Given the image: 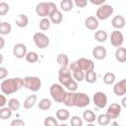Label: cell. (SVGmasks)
Masks as SVG:
<instances>
[{
	"label": "cell",
	"instance_id": "obj_10",
	"mask_svg": "<svg viewBox=\"0 0 126 126\" xmlns=\"http://www.w3.org/2000/svg\"><path fill=\"white\" fill-rule=\"evenodd\" d=\"M94 103L98 108H104L107 104V96L103 92H96L93 96Z\"/></svg>",
	"mask_w": 126,
	"mask_h": 126
},
{
	"label": "cell",
	"instance_id": "obj_43",
	"mask_svg": "<svg viewBox=\"0 0 126 126\" xmlns=\"http://www.w3.org/2000/svg\"><path fill=\"white\" fill-rule=\"evenodd\" d=\"M8 76V70L5 67H0V80H5Z\"/></svg>",
	"mask_w": 126,
	"mask_h": 126
},
{
	"label": "cell",
	"instance_id": "obj_26",
	"mask_svg": "<svg viewBox=\"0 0 126 126\" xmlns=\"http://www.w3.org/2000/svg\"><path fill=\"white\" fill-rule=\"evenodd\" d=\"M12 32V26L8 22H1L0 23V35L9 34Z\"/></svg>",
	"mask_w": 126,
	"mask_h": 126
},
{
	"label": "cell",
	"instance_id": "obj_44",
	"mask_svg": "<svg viewBox=\"0 0 126 126\" xmlns=\"http://www.w3.org/2000/svg\"><path fill=\"white\" fill-rule=\"evenodd\" d=\"M6 103H7L6 96H5L4 94H0V108H1V107H4Z\"/></svg>",
	"mask_w": 126,
	"mask_h": 126
},
{
	"label": "cell",
	"instance_id": "obj_50",
	"mask_svg": "<svg viewBox=\"0 0 126 126\" xmlns=\"http://www.w3.org/2000/svg\"><path fill=\"white\" fill-rule=\"evenodd\" d=\"M57 126H68L67 124H58Z\"/></svg>",
	"mask_w": 126,
	"mask_h": 126
},
{
	"label": "cell",
	"instance_id": "obj_29",
	"mask_svg": "<svg viewBox=\"0 0 126 126\" xmlns=\"http://www.w3.org/2000/svg\"><path fill=\"white\" fill-rule=\"evenodd\" d=\"M69 117H70V112L66 108H60L56 111V118L61 121H65Z\"/></svg>",
	"mask_w": 126,
	"mask_h": 126
},
{
	"label": "cell",
	"instance_id": "obj_18",
	"mask_svg": "<svg viewBox=\"0 0 126 126\" xmlns=\"http://www.w3.org/2000/svg\"><path fill=\"white\" fill-rule=\"evenodd\" d=\"M48 19H49V21H50L51 24L59 25V24L63 21V16H62V13H61L58 9H56V10H54V11L49 15Z\"/></svg>",
	"mask_w": 126,
	"mask_h": 126
},
{
	"label": "cell",
	"instance_id": "obj_41",
	"mask_svg": "<svg viewBox=\"0 0 126 126\" xmlns=\"http://www.w3.org/2000/svg\"><path fill=\"white\" fill-rule=\"evenodd\" d=\"M73 3H74V5H76L79 8H85L88 5L89 1L88 0H75V1H73Z\"/></svg>",
	"mask_w": 126,
	"mask_h": 126
},
{
	"label": "cell",
	"instance_id": "obj_48",
	"mask_svg": "<svg viewBox=\"0 0 126 126\" xmlns=\"http://www.w3.org/2000/svg\"><path fill=\"white\" fill-rule=\"evenodd\" d=\"M3 60H4V58H3V55H2V53L0 52V64H1V63H3Z\"/></svg>",
	"mask_w": 126,
	"mask_h": 126
},
{
	"label": "cell",
	"instance_id": "obj_14",
	"mask_svg": "<svg viewBox=\"0 0 126 126\" xmlns=\"http://www.w3.org/2000/svg\"><path fill=\"white\" fill-rule=\"evenodd\" d=\"M113 93L117 96H124L126 94V80L123 79L113 86Z\"/></svg>",
	"mask_w": 126,
	"mask_h": 126
},
{
	"label": "cell",
	"instance_id": "obj_4",
	"mask_svg": "<svg viewBox=\"0 0 126 126\" xmlns=\"http://www.w3.org/2000/svg\"><path fill=\"white\" fill-rule=\"evenodd\" d=\"M58 81L59 84L65 88H67L74 81L69 67H60L58 71Z\"/></svg>",
	"mask_w": 126,
	"mask_h": 126
},
{
	"label": "cell",
	"instance_id": "obj_36",
	"mask_svg": "<svg viewBox=\"0 0 126 126\" xmlns=\"http://www.w3.org/2000/svg\"><path fill=\"white\" fill-rule=\"evenodd\" d=\"M51 26V23L48 18H41L39 21V29L41 31H47Z\"/></svg>",
	"mask_w": 126,
	"mask_h": 126
},
{
	"label": "cell",
	"instance_id": "obj_25",
	"mask_svg": "<svg viewBox=\"0 0 126 126\" xmlns=\"http://www.w3.org/2000/svg\"><path fill=\"white\" fill-rule=\"evenodd\" d=\"M115 74L112 73V72H106L104 75H103V78H102V81L105 85L107 86H110V85H113L115 83Z\"/></svg>",
	"mask_w": 126,
	"mask_h": 126
},
{
	"label": "cell",
	"instance_id": "obj_27",
	"mask_svg": "<svg viewBox=\"0 0 126 126\" xmlns=\"http://www.w3.org/2000/svg\"><path fill=\"white\" fill-rule=\"evenodd\" d=\"M107 32L103 30H97L95 32H94V39L97 41V42H104L106 41L107 39Z\"/></svg>",
	"mask_w": 126,
	"mask_h": 126
},
{
	"label": "cell",
	"instance_id": "obj_37",
	"mask_svg": "<svg viewBox=\"0 0 126 126\" xmlns=\"http://www.w3.org/2000/svg\"><path fill=\"white\" fill-rule=\"evenodd\" d=\"M72 77H73V79L78 83H80V82H82V81H84V79H85V72H83V71H81V70H78V71H74V72H72Z\"/></svg>",
	"mask_w": 126,
	"mask_h": 126
},
{
	"label": "cell",
	"instance_id": "obj_32",
	"mask_svg": "<svg viewBox=\"0 0 126 126\" xmlns=\"http://www.w3.org/2000/svg\"><path fill=\"white\" fill-rule=\"evenodd\" d=\"M51 100L47 97H43L38 102V108L40 110H48L51 107Z\"/></svg>",
	"mask_w": 126,
	"mask_h": 126
},
{
	"label": "cell",
	"instance_id": "obj_13",
	"mask_svg": "<svg viewBox=\"0 0 126 126\" xmlns=\"http://www.w3.org/2000/svg\"><path fill=\"white\" fill-rule=\"evenodd\" d=\"M28 50H27V46L24 43H16L13 47V54L16 58L18 59H22L26 56Z\"/></svg>",
	"mask_w": 126,
	"mask_h": 126
},
{
	"label": "cell",
	"instance_id": "obj_34",
	"mask_svg": "<svg viewBox=\"0 0 126 126\" xmlns=\"http://www.w3.org/2000/svg\"><path fill=\"white\" fill-rule=\"evenodd\" d=\"M25 58L29 63H35L38 61V54L35 51H28Z\"/></svg>",
	"mask_w": 126,
	"mask_h": 126
},
{
	"label": "cell",
	"instance_id": "obj_20",
	"mask_svg": "<svg viewBox=\"0 0 126 126\" xmlns=\"http://www.w3.org/2000/svg\"><path fill=\"white\" fill-rule=\"evenodd\" d=\"M15 23L19 28H26L29 25V18L26 14H19L15 19Z\"/></svg>",
	"mask_w": 126,
	"mask_h": 126
},
{
	"label": "cell",
	"instance_id": "obj_7",
	"mask_svg": "<svg viewBox=\"0 0 126 126\" xmlns=\"http://www.w3.org/2000/svg\"><path fill=\"white\" fill-rule=\"evenodd\" d=\"M32 40H33L34 44L36 45V47H38V48H40V49L46 48V47L49 45V43H50L49 37H48L45 33L40 32H35V33L33 34Z\"/></svg>",
	"mask_w": 126,
	"mask_h": 126
},
{
	"label": "cell",
	"instance_id": "obj_9",
	"mask_svg": "<svg viewBox=\"0 0 126 126\" xmlns=\"http://www.w3.org/2000/svg\"><path fill=\"white\" fill-rule=\"evenodd\" d=\"M124 42V35L123 33L120 32V31H113L110 34V43L112 46L118 48V47H121L122 44Z\"/></svg>",
	"mask_w": 126,
	"mask_h": 126
},
{
	"label": "cell",
	"instance_id": "obj_46",
	"mask_svg": "<svg viewBox=\"0 0 126 126\" xmlns=\"http://www.w3.org/2000/svg\"><path fill=\"white\" fill-rule=\"evenodd\" d=\"M4 46H5V39H4V37L2 35H0V50L3 49Z\"/></svg>",
	"mask_w": 126,
	"mask_h": 126
},
{
	"label": "cell",
	"instance_id": "obj_24",
	"mask_svg": "<svg viewBox=\"0 0 126 126\" xmlns=\"http://www.w3.org/2000/svg\"><path fill=\"white\" fill-rule=\"evenodd\" d=\"M56 61L57 63L61 66V67H68L70 62H69V58L65 53H60L57 55L56 57Z\"/></svg>",
	"mask_w": 126,
	"mask_h": 126
},
{
	"label": "cell",
	"instance_id": "obj_21",
	"mask_svg": "<svg viewBox=\"0 0 126 126\" xmlns=\"http://www.w3.org/2000/svg\"><path fill=\"white\" fill-rule=\"evenodd\" d=\"M115 59L120 62V63H124L126 62V48L125 47H118L115 50Z\"/></svg>",
	"mask_w": 126,
	"mask_h": 126
},
{
	"label": "cell",
	"instance_id": "obj_8",
	"mask_svg": "<svg viewBox=\"0 0 126 126\" xmlns=\"http://www.w3.org/2000/svg\"><path fill=\"white\" fill-rule=\"evenodd\" d=\"M77 68L83 72H88V71H93L94 70V63L93 60L89 59V58H79L78 60L75 61Z\"/></svg>",
	"mask_w": 126,
	"mask_h": 126
},
{
	"label": "cell",
	"instance_id": "obj_1",
	"mask_svg": "<svg viewBox=\"0 0 126 126\" xmlns=\"http://www.w3.org/2000/svg\"><path fill=\"white\" fill-rule=\"evenodd\" d=\"M24 87V79L20 77L5 79L2 81L0 88L4 94H12L17 93Z\"/></svg>",
	"mask_w": 126,
	"mask_h": 126
},
{
	"label": "cell",
	"instance_id": "obj_11",
	"mask_svg": "<svg viewBox=\"0 0 126 126\" xmlns=\"http://www.w3.org/2000/svg\"><path fill=\"white\" fill-rule=\"evenodd\" d=\"M91 98L90 96L85 93H76V100H75V106L83 108L90 104Z\"/></svg>",
	"mask_w": 126,
	"mask_h": 126
},
{
	"label": "cell",
	"instance_id": "obj_30",
	"mask_svg": "<svg viewBox=\"0 0 126 126\" xmlns=\"http://www.w3.org/2000/svg\"><path fill=\"white\" fill-rule=\"evenodd\" d=\"M13 111L8 107V106H4L0 108V119L2 120H7L9 118H11Z\"/></svg>",
	"mask_w": 126,
	"mask_h": 126
},
{
	"label": "cell",
	"instance_id": "obj_31",
	"mask_svg": "<svg viewBox=\"0 0 126 126\" xmlns=\"http://www.w3.org/2000/svg\"><path fill=\"white\" fill-rule=\"evenodd\" d=\"M74 3L72 0H62L60 2V8L63 12H69L73 9Z\"/></svg>",
	"mask_w": 126,
	"mask_h": 126
},
{
	"label": "cell",
	"instance_id": "obj_45",
	"mask_svg": "<svg viewBox=\"0 0 126 126\" xmlns=\"http://www.w3.org/2000/svg\"><path fill=\"white\" fill-rule=\"evenodd\" d=\"M90 2L94 5H96V6H101L103 4H105V0H98V1H94V0H90Z\"/></svg>",
	"mask_w": 126,
	"mask_h": 126
},
{
	"label": "cell",
	"instance_id": "obj_40",
	"mask_svg": "<svg viewBox=\"0 0 126 126\" xmlns=\"http://www.w3.org/2000/svg\"><path fill=\"white\" fill-rule=\"evenodd\" d=\"M10 10V6L6 2H0V16H5L8 14Z\"/></svg>",
	"mask_w": 126,
	"mask_h": 126
},
{
	"label": "cell",
	"instance_id": "obj_19",
	"mask_svg": "<svg viewBox=\"0 0 126 126\" xmlns=\"http://www.w3.org/2000/svg\"><path fill=\"white\" fill-rule=\"evenodd\" d=\"M75 100H76V92H66L63 103L66 106H75Z\"/></svg>",
	"mask_w": 126,
	"mask_h": 126
},
{
	"label": "cell",
	"instance_id": "obj_51",
	"mask_svg": "<svg viewBox=\"0 0 126 126\" xmlns=\"http://www.w3.org/2000/svg\"><path fill=\"white\" fill-rule=\"evenodd\" d=\"M0 23H1V20H0Z\"/></svg>",
	"mask_w": 126,
	"mask_h": 126
},
{
	"label": "cell",
	"instance_id": "obj_35",
	"mask_svg": "<svg viewBox=\"0 0 126 126\" xmlns=\"http://www.w3.org/2000/svg\"><path fill=\"white\" fill-rule=\"evenodd\" d=\"M96 120H97V123L100 125V126H106L109 124L110 122V119L108 118V116L106 114H99L97 117H96Z\"/></svg>",
	"mask_w": 126,
	"mask_h": 126
},
{
	"label": "cell",
	"instance_id": "obj_28",
	"mask_svg": "<svg viewBox=\"0 0 126 126\" xmlns=\"http://www.w3.org/2000/svg\"><path fill=\"white\" fill-rule=\"evenodd\" d=\"M87 83H90V84H94L96 82L97 80V75L96 73L94 72V70L93 71H88L85 73V79H84Z\"/></svg>",
	"mask_w": 126,
	"mask_h": 126
},
{
	"label": "cell",
	"instance_id": "obj_42",
	"mask_svg": "<svg viewBox=\"0 0 126 126\" xmlns=\"http://www.w3.org/2000/svg\"><path fill=\"white\" fill-rule=\"evenodd\" d=\"M10 126H26V123L24 122V120L18 118V119H13L11 121Z\"/></svg>",
	"mask_w": 126,
	"mask_h": 126
},
{
	"label": "cell",
	"instance_id": "obj_2",
	"mask_svg": "<svg viewBox=\"0 0 126 126\" xmlns=\"http://www.w3.org/2000/svg\"><path fill=\"white\" fill-rule=\"evenodd\" d=\"M56 9L57 7L53 2H40L35 6V13L41 18H47Z\"/></svg>",
	"mask_w": 126,
	"mask_h": 126
},
{
	"label": "cell",
	"instance_id": "obj_3",
	"mask_svg": "<svg viewBox=\"0 0 126 126\" xmlns=\"http://www.w3.org/2000/svg\"><path fill=\"white\" fill-rule=\"evenodd\" d=\"M49 93H50L52 99L55 100V102L63 103V100H64V97L66 94V91L60 84H52L49 88Z\"/></svg>",
	"mask_w": 126,
	"mask_h": 126
},
{
	"label": "cell",
	"instance_id": "obj_23",
	"mask_svg": "<svg viewBox=\"0 0 126 126\" xmlns=\"http://www.w3.org/2000/svg\"><path fill=\"white\" fill-rule=\"evenodd\" d=\"M83 119L88 123H93L94 120H96V115L93 110L87 109L83 112Z\"/></svg>",
	"mask_w": 126,
	"mask_h": 126
},
{
	"label": "cell",
	"instance_id": "obj_47",
	"mask_svg": "<svg viewBox=\"0 0 126 126\" xmlns=\"http://www.w3.org/2000/svg\"><path fill=\"white\" fill-rule=\"evenodd\" d=\"M122 106H126V98L125 97H123V99H122Z\"/></svg>",
	"mask_w": 126,
	"mask_h": 126
},
{
	"label": "cell",
	"instance_id": "obj_39",
	"mask_svg": "<svg viewBox=\"0 0 126 126\" xmlns=\"http://www.w3.org/2000/svg\"><path fill=\"white\" fill-rule=\"evenodd\" d=\"M43 124H44V126H57L58 122L53 116H47L44 118Z\"/></svg>",
	"mask_w": 126,
	"mask_h": 126
},
{
	"label": "cell",
	"instance_id": "obj_5",
	"mask_svg": "<svg viewBox=\"0 0 126 126\" xmlns=\"http://www.w3.org/2000/svg\"><path fill=\"white\" fill-rule=\"evenodd\" d=\"M24 87L32 92H37L41 88V80L36 76H27L24 78Z\"/></svg>",
	"mask_w": 126,
	"mask_h": 126
},
{
	"label": "cell",
	"instance_id": "obj_6",
	"mask_svg": "<svg viewBox=\"0 0 126 126\" xmlns=\"http://www.w3.org/2000/svg\"><path fill=\"white\" fill-rule=\"evenodd\" d=\"M113 12H114V9L111 5L103 4L97 8L95 12V18L99 21H105L113 14Z\"/></svg>",
	"mask_w": 126,
	"mask_h": 126
},
{
	"label": "cell",
	"instance_id": "obj_38",
	"mask_svg": "<svg viewBox=\"0 0 126 126\" xmlns=\"http://www.w3.org/2000/svg\"><path fill=\"white\" fill-rule=\"evenodd\" d=\"M70 125L71 126H83V119L78 115H74L70 119Z\"/></svg>",
	"mask_w": 126,
	"mask_h": 126
},
{
	"label": "cell",
	"instance_id": "obj_17",
	"mask_svg": "<svg viewBox=\"0 0 126 126\" xmlns=\"http://www.w3.org/2000/svg\"><path fill=\"white\" fill-rule=\"evenodd\" d=\"M111 26L119 31L120 29H123L125 27V18L122 15H116L111 20Z\"/></svg>",
	"mask_w": 126,
	"mask_h": 126
},
{
	"label": "cell",
	"instance_id": "obj_49",
	"mask_svg": "<svg viewBox=\"0 0 126 126\" xmlns=\"http://www.w3.org/2000/svg\"><path fill=\"white\" fill-rule=\"evenodd\" d=\"M86 126H95L94 124H93V123H89V124H87Z\"/></svg>",
	"mask_w": 126,
	"mask_h": 126
},
{
	"label": "cell",
	"instance_id": "obj_15",
	"mask_svg": "<svg viewBox=\"0 0 126 126\" xmlns=\"http://www.w3.org/2000/svg\"><path fill=\"white\" fill-rule=\"evenodd\" d=\"M93 56L96 59V60H103L106 55H107V51H106V48L102 45H97V46H94L93 51Z\"/></svg>",
	"mask_w": 126,
	"mask_h": 126
},
{
	"label": "cell",
	"instance_id": "obj_33",
	"mask_svg": "<svg viewBox=\"0 0 126 126\" xmlns=\"http://www.w3.org/2000/svg\"><path fill=\"white\" fill-rule=\"evenodd\" d=\"M20 106H21V102H20V100H19L18 98L13 97V98L9 99V101H8V107H9L12 111H17V110H19Z\"/></svg>",
	"mask_w": 126,
	"mask_h": 126
},
{
	"label": "cell",
	"instance_id": "obj_12",
	"mask_svg": "<svg viewBox=\"0 0 126 126\" xmlns=\"http://www.w3.org/2000/svg\"><path fill=\"white\" fill-rule=\"evenodd\" d=\"M121 105L119 104V103H111L108 107H107V110H106V115L108 116V118L110 119V120H112V119H116L119 115H120V113H121Z\"/></svg>",
	"mask_w": 126,
	"mask_h": 126
},
{
	"label": "cell",
	"instance_id": "obj_16",
	"mask_svg": "<svg viewBox=\"0 0 126 126\" xmlns=\"http://www.w3.org/2000/svg\"><path fill=\"white\" fill-rule=\"evenodd\" d=\"M98 26V20L94 16H89L85 20V27L90 31H96Z\"/></svg>",
	"mask_w": 126,
	"mask_h": 126
},
{
	"label": "cell",
	"instance_id": "obj_22",
	"mask_svg": "<svg viewBox=\"0 0 126 126\" xmlns=\"http://www.w3.org/2000/svg\"><path fill=\"white\" fill-rule=\"evenodd\" d=\"M36 99H37L36 94H31V95H29L25 99V101H24V108L31 109L32 107H33L34 104H35V102H36Z\"/></svg>",
	"mask_w": 126,
	"mask_h": 126
}]
</instances>
